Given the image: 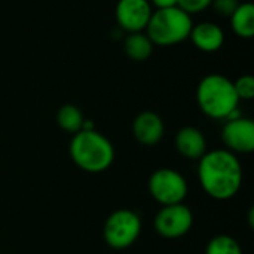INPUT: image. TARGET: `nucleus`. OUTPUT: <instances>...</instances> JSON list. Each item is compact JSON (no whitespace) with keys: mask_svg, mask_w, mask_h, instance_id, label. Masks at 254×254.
<instances>
[{"mask_svg":"<svg viewBox=\"0 0 254 254\" xmlns=\"http://www.w3.org/2000/svg\"><path fill=\"white\" fill-rule=\"evenodd\" d=\"M193 27L192 16L179 6L156 9L146 27V34L153 45L173 46L189 39Z\"/></svg>","mask_w":254,"mask_h":254,"instance_id":"nucleus-4","label":"nucleus"},{"mask_svg":"<svg viewBox=\"0 0 254 254\" xmlns=\"http://www.w3.org/2000/svg\"><path fill=\"white\" fill-rule=\"evenodd\" d=\"M70 156L83 171L101 173L112 165L115 149L110 140L95 129H82L70 141Z\"/></svg>","mask_w":254,"mask_h":254,"instance_id":"nucleus-3","label":"nucleus"},{"mask_svg":"<svg viewBox=\"0 0 254 254\" xmlns=\"http://www.w3.org/2000/svg\"><path fill=\"white\" fill-rule=\"evenodd\" d=\"M211 1L213 0H179L177 6L192 16L193 13H201L207 10V7L211 6Z\"/></svg>","mask_w":254,"mask_h":254,"instance_id":"nucleus-18","label":"nucleus"},{"mask_svg":"<svg viewBox=\"0 0 254 254\" xmlns=\"http://www.w3.org/2000/svg\"><path fill=\"white\" fill-rule=\"evenodd\" d=\"M179 0H150V4H153L156 9H168L177 6Z\"/></svg>","mask_w":254,"mask_h":254,"instance_id":"nucleus-20","label":"nucleus"},{"mask_svg":"<svg viewBox=\"0 0 254 254\" xmlns=\"http://www.w3.org/2000/svg\"><path fill=\"white\" fill-rule=\"evenodd\" d=\"M155 231L164 238H180L193 226V214L183 202L165 205L155 216Z\"/></svg>","mask_w":254,"mask_h":254,"instance_id":"nucleus-7","label":"nucleus"},{"mask_svg":"<svg viewBox=\"0 0 254 254\" xmlns=\"http://www.w3.org/2000/svg\"><path fill=\"white\" fill-rule=\"evenodd\" d=\"M189 39L202 52H216L225 43V33L220 25L211 21L193 24Z\"/></svg>","mask_w":254,"mask_h":254,"instance_id":"nucleus-11","label":"nucleus"},{"mask_svg":"<svg viewBox=\"0 0 254 254\" xmlns=\"http://www.w3.org/2000/svg\"><path fill=\"white\" fill-rule=\"evenodd\" d=\"M165 132L162 118L150 110L141 112L132 122V134L135 140L143 146L158 144Z\"/></svg>","mask_w":254,"mask_h":254,"instance_id":"nucleus-10","label":"nucleus"},{"mask_svg":"<svg viewBox=\"0 0 254 254\" xmlns=\"http://www.w3.org/2000/svg\"><path fill=\"white\" fill-rule=\"evenodd\" d=\"M152 4L149 0H119L115 16L119 28L127 33L144 31L152 16Z\"/></svg>","mask_w":254,"mask_h":254,"instance_id":"nucleus-8","label":"nucleus"},{"mask_svg":"<svg viewBox=\"0 0 254 254\" xmlns=\"http://www.w3.org/2000/svg\"><path fill=\"white\" fill-rule=\"evenodd\" d=\"M85 118L80 112V109L74 104H64L60 107L57 113V124L58 127L70 134H76L82 131Z\"/></svg>","mask_w":254,"mask_h":254,"instance_id":"nucleus-15","label":"nucleus"},{"mask_svg":"<svg viewBox=\"0 0 254 254\" xmlns=\"http://www.w3.org/2000/svg\"><path fill=\"white\" fill-rule=\"evenodd\" d=\"M231 18V27L234 33L238 37L243 39H252L254 36V4L240 3L237 10L229 16Z\"/></svg>","mask_w":254,"mask_h":254,"instance_id":"nucleus-13","label":"nucleus"},{"mask_svg":"<svg viewBox=\"0 0 254 254\" xmlns=\"http://www.w3.org/2000/svg\"><path fill=\"white\" fill-rule=\"evenodd\" d=\"M141 234V219L131 210L112 213L104 223L103 235L109 247L122 250L131 247Z\"/></svg>","mask_w":254,"mask_h":254,"instance_id":"nucleus-5","label":"nucleus"},{"mask_svg":"<svg viewBox=\"0 0 254 254\" xmlns=\"http://www.w3.org/2000/svg\"><path fill=\"white\" fill-rule=\"evenodd\" d=\"M176 149L188 159H201L207 153V140L195 127H185L176 135Z\"/></svg>","mask_w":254,"mask_h":254,"instance_id":"nucleus-12","label":"nucleus"},{"mask_svg":"<svg viewBox=\"0 0 254 254\" xmlns=\"http://www.w3.org/2000/svg\"><path fill=\"white\" fill-rule=\"evenodd\" d=\"M235 92L240 100H252L254 97V77L244 74L234 82Z\"/></svg>","mask_w":254,"mask_h":254,"instance_id":"nucleus-17","label":"nucleus"},{"mask_svg":"<svg viewBox=\"0 0 254 254\" xmlns=\"http://www.w3.org/2000/svg\"><path fill=\"white\" fill-rule=\"evenodd\" d=\"M198 176L207 195L217 201H228L241 188L243 167L232 152L219 149L207 152L199 159Z\"/></svg>","mask_w":254,"mask_h":254,"instance_id":"nucleus-1","label":"nucleus"},{"mask_svg":"<svg viewBox=\"0 0 254 254\" xmlns=\"http://www.w3.org/2000/svg\"><path fill=\"white\" fill-rule=\"evenodd\" d=\"M153 43L149 36L143 31L140 33H128L124 39V51L134 61H144L153 52Z\"/></svg>","mask_w":254,"mask_h":254,"instance_id":"nucleus-14","label":"nucleus"},{"mask_svg":"<svg viewBox=\"0 0 254 254\" xmlns=\"http://www.w3.org/2000/svg\"><path fill=\"white\" fill-rule=\"evenodd\" d=\"M222 140L226 150L238 153H252L254 150V122L249 118L228 119L222 129Z\"/></svg>","mask_w":254,"mask_h":254,"instance_id":"nucleus-9","label":"nucleus"},{"mask_svg":"<svg viewBox=\"0 0 254 254\" xmlns=\"http://www.w3.org/2000/svg\"><path fill=\"white\" fill-rule=\"evenodd\" d=\"M211 6L216 13L222 16H231L240 6V1L238 0H213Z\"/></svg>","mask_w":254,"mask_h":254,"instance_id":"nucleus-19","label":"nucleus"},{"mask_svg":"<svg viewBox=\"0 0 254 254\" xmlns=\"http://www.w3.org/2000/svg\"><path fill=\"white\" fill-rule=\"evenodd\" d=\"M205 254H243V250L235 238L229 235H217L208 243Z\"/></svg>","mask_w":254,"mask_h":254,"instance_id":"nucleus-16","label":"nucleus"},{"mask_svg":"<svg viewBox=\"0 0 254 254\" xmlns=\"http://www.w3.org/2000/svg\"><path fill=\"white\" fill-rule=\"evenodd\" d=\"M149 192L162 207L180 204L188 195L186 179L173 168H159L149 179Z\"/></svg>","mask_w":254,"mask_h":254,"instance_id":"nucleus-6","label":"nucleus"},{"mask_svg":"<svg viewBox=\"0 0 254 254\" xmlns=\"http://www.w3.org/2000/svg\"><path fill=\"white\" fill-rule=\"evenodd\" d=\"M196 100L204 115L213 119H234L240 116V98L235 92L234 82L223 74L205 76L198 85Z\"/></svg>","mask_w":254,"mask_h":254,"instance_id":"nucleus-2","label":"nucleus"}]
</instances>
